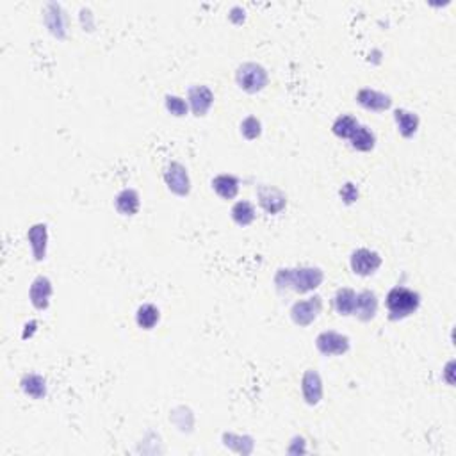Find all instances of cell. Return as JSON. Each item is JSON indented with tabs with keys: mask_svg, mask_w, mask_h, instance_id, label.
Instances as JSON below:
<instances>
[{
	"mask_svg": "<svg viewBox=\"0 0 456 456\" xmlns=\"http://www.w3.org/2000/svg\"><path fill=\"white\" fill-rule=\"evenodd\" d=\"M376 310H378V298H376L374 292L362 291L357 294L353 316L359 317L360 321L368 323V321H371V319H374Z\"/></svg>",
	"mask_w": 456,
	"mask_h": 456,
	"instance_id": "13",
	"label": "cell"
},
{
	"mask_svg": "<svg viewBox=\"0 0 456 456\" xmlns=\"http://www.w3.org/2000/svg\"><path fill=\"white\" fill-rule=\"evenodd\" d=\"M187 98H189L193 114L198 116V118L200 116H205L212 107V104H214V93L207 86H193V88H189Z\"/></svg>",
	"mask_w": 456,
	"mask_h": 456,
	"instance_id": "12",
	"label": "cell"
},
{
	"mask_svg": "<svg viewBox=\"0 0 456 456\" xmlns=\"http://www.w3.org/2000/svg\"><path fill=\"white\" fill-rule=\"evenodd\" d=\"M45 23H47L48 30L54 34L55 38L63 39L66 36V18H64L63 9L59 4H52L47 6V15H45Z\"/></svg>",
	"mask_w": 456,
	"mask_h": 456,
	"instance_id": "15",
	"label": "cell"
},
{
	"mask_svg": "<svg viewBox=\"0 0 456 456\" xmlns=\"http://www.w3.org/2000/svg\"><path fill=\"white\" fill-rule=\"evenodd\" d=\"M394 120L397 123V131L403 137H412L419 129V116L415 113H410L406 109L394 111Z\"/></svg>",
	"mask_w": 456,
	"mask_h": 456,
	"instance_id": "17",
	"label": "cell"
},
{
	"mask_svg": "<svg viewBox=\"0 0 456 456\" xmlns=\"http://www.w3.org/2000/svg\"><path fill=\"white\" fill-rule=\"evenodd\" d=\"M323 310L321 296H314L309 300L296 301L291 309V319L298 326H309L317 319Z\"/></svg>",
	"mask_w": 456,
	"mask_h": 456,
	"instance_id": "4",
	"label": "cell"
},
{
	"mask_svg": "<svg viewBox=\"0 0 456 456\" xmlns=\"http://www.w3.org/2000/svg\"><path fill=\"white\" fill-rule=\"evenodd\" d=\"M301 392L307 405L316 406L323 399V380L316 369H309L301 380Z\"/></svg>",
	"mask_w": 456,
	"mask_h": 456,
	"instance_id": "9",
	"label": "cell"
},
{
	"mask_svg": "<svg viewBox=\"0 0 456 456\" xmlns=\"http://www.w3.org/2000/svg\"><path fill=\"white\" fill-rule=\"evenodd\" d=\"M350 339L346 335L337 334V332H323V334L317 335L316 339V348L319 350V353L325 357H339L344 355L350 351Z\"/></svg>",
	"mask_w": 456,
	"mask_h": 456,
	"instance_id": "5",
	"label": "cell"
},
{
	"mask_svg": "<svg viewBox=\"0 0 456 456\" xmlns=\"http://www.w3.org/2000/svg\"><path fill=\"white\" fill-rule=\"evenodd\" d=\"M164 104H166V109H168V113L173 114V116H177V118H182V116H186L187 114L186 100H182L180 97H171V95H168Z\"/></svg>",
	"mask_w": 456,
	"mask_h": 456,
	"instance_id": "26",
	"label": "cell"
},
{
	"mask_svg": "<svg viewBox=\"0 0 456 456\" xmlns=\"http://www.w3.org/2000/svg\"><path fill=\"white\" fill-rule=\"evenodd\" d=\"M262 132V125L255 116H248V118L243 120L241 123V134L245 135L246 140H257Z\"/></svg>",
	"mask_w": 456,
	"mask_h": 456,
	"instance_id": "25",
	"label": "cell"
},
{
	"mask_svg": "<svg viewBox=\"0 0 456 456\" xmlns=\"http://www.w3.org/2000/svg\"><path fill=\"white\" fill-rule=\"evenodd\" d=\"M21 390L32 399H43L47 396V383L39 374H26L21 378Z\"/></svg>",
	"mask_w": 456,
	"mask_h": 456,
	"instance_id": "20",
	"label": "cell"
},
{
	"mask_svg": "<svg viewBox=\"0 0 456 456\" xmlns=\"http://www.w3.org/2000/svg\"><path fill=\"white\" fill-rule=\"evenodd\" d=\"M359 120L350 116V114H342V116H339L334 122L332 131H334V134L337 135V137H341V140H350L351 134L359 129Z\"/></svg>",
	"mask_w": 456,
	"mask_h": 456,
	"instance_id": "23",
	"label": "cell"
},
{
	"mask_svg": "<svg viewBox=\"0 0 456 456\" xmlns=\"http://www.w3.org/2000/svg\"><path fill=\"white\" fill-rule=\"evenodd\" d=\"M355 301H357V292L353 289H339L337 294H335V310L339 312V316H353V310H355Z\"/></svg>",
	"mask_w": 456,
	"mask_h": 456,
	"instance_id": "21",
	"label": "cell"
},
{
	"mask_svg": "<svg viewBox=\"0 0 456 456\" xmlns=\"http://www.w3.org/2000/svg\"><path fill=\"white\" fill-rule=\"evenodd\" d=\"M236 81L237 86L246 93H258V91L266 88L269 77H267L266 68L260 66V64L245 63L237 68Z\"/></svg>",
	"mask_w": 456,
	"mask_h": 456,
	"instance_id": "3",
	"label": "cell"
},
{
	"mask_svg": "<svg viewBox=\"0 0 456 456\" xmlns=\"http://www.w3.org/2000/svg\"><path fill=\"white\" fill-rule=\"evenodd\" d=\"M52 292H54L52 282L47 276H38V278L34 280L29 289V298L30 303L34 305V309L47 310L48 305H50Z\"/></svg>",
	"mask_w": 456,
	"mask_h": 456,
	"instance_id": "10",
	"label": "cell"
},
{
	"mask_svg": "<svg viewBox=\"0 0 456 456\" xmlns=\"http://www.w3.org/2000/svg\"><path fill=\"white\" fill-rule=\"evenodd\" d=\"M341 198L346 205H351L359 200V187L353 184V182H346L341 189Z\"/></svg>",
	"mask_w": 456,
	"mask_h": 456,
	"instance_id": "27",
	"label": "cell"
},
{
	"mask_svg": "<svg viewBox=\"0 0 456 456\" xmlns=\"http://www.w3.org/2000/svg\"><path fill=\"white\" fill-rule=\"evenodd\" d=\"M232 220L239 227H248L255 220V209L249 202H237L232 207Z\"/></svg>",
	"mask_w": 456,
	"mask_h": 456,
	"instance_id": "24",
	"label": "cell"
},
{
	"mask_svg": "<svg viewBox=\"0 0 456 456\" xmlns=\"http://www.w3.org/2000/svg\"><path fill=\"white\" fill-rule=\"evenodd\" d=\"M351 146L359 150V152H371L372 148L376 146V135L371 129L363 127V125H359L353 134L350 137Z\"/></svg>",
	"mask_w": 456,
	"mask_h": 456,
	"instance_id": "19",
	"label": "cell"
},
{
	"mask_svg": "<svg viewBox=\"0 0 456 456\" xmlns=\"http://www.w3.org/2000/svg\"><path fill=\"white\" fill-rule=\"evenodd\" d=\"M357 102L360 106L365 107L369 111H374V113H381V111H387L392 106V98L389 95L381 93V91H376L371 88H363L357 93Z\"/></svg>",
	"mask_w": 456,
	"mask_h": 456,
	"instance_id": "11",
	"label": "cell"
},
{
	"mask_svg": "<svg viewBox=\"0 0 456 456\" xmlns=\"http://www.w3.org/2000/svg\"><path fill=\"white\" fill-rule=\"evenodd\" d=\"M159 319H161V312L152 303L141 305L137 312H135V323L143 330H152L159 323Z\"/></svg>",
	"mask_w": 456,
	"mask_h": 456,
	"instance_id": "22",
	"label": "cell"
},
{
	"mask_svg": "<svg viewBox=\"0 0 456 456\" xmlns=\"http://www.w3.org/2000/svg\"><path fill=\"white\" fill-rule=\"evenodd\" d=\"M325 280L319 267H296V269H278L275 275V285L278 291L291 289L294 292H310L317 289Z\"/></svg>",
	"mask_w": 456,
	"mask_h": 456,
	"instance_id": "1",
	"label": "cell"
},
{
	"mask_svg": "<svg viewBox=\"0 0 456 456\" xmlns=\"http://www.w3.org/2000/svg\"><path fill=\"white\" fill-rule=\"evenodd\" d=\"M351 269L359 276H371L381 266V257L368 248L355 249L351 254Z\"/></svg>",
	"mask_w": 456,
	"mask_h": 456,
	"instance_id": "6",
	"label": "cell"
},
{
	"mask_svg": "<svg viewBox=\"0 0 456 456\" xmlns=\"http://www.w3.org/2000/svg\"><path fill=\"white\" fill-rule=\"evenodd\" d=\"M385 305H387V310L390 314V319L399 321V319H406V317L417 312V309L421 307V296L412 289L397 285V287H392L389 291Z\"/></svg>",
	"mask_w": 456,
	"mask_h": 456,
	"instance_id": "2",
	"label": "cell"
},
{
	"mask_svg": "<svg viewBox=\"0 0 456 456\" xmlns=\"http://www.w3.org/2000/svg\"><path fill=\"white\" fill-rule=\"evenodd\" d=\"M212 189L223 200L236 198L237 193H239V178L227 173L218 175V177L212 178Z\"/></svg>",
	"mask_w": 456,
	"mask_h": 456,
	"instance_id": "16",
	"label": "cell"
},
{
	"mask_svg": "<svg viewBox=\"0 0 456 456\" xmlns=\"http://www.w3.org/2000/svg\"><path fill=\"white\" fill-rule=\"evenodd\" d=\"M257 196L260 207L267 212V214H278L287 205V196L285 193L273 186H258Z\"/></svg>",
	"mask_w": 456,
	"mask_h": 456,
	"instance_id": "8",
	"label": "cell"
},
{
	"mask_svg": "<svg viewBox=\"0 0 456 456\" xmlns=\"http://www.w3.org/2000/svg\"><path fill=\"white\" fill-rule=\"evenodd\" d=\"M164 182L168 189L177 196H187L191 193L189 175L180 162H169L164 171Z\"/></svg>",
	"mask_w": 456,
	"mask_h": 456,
	"instance_id": "7",
	"label": "cell"
},
{
	"mask_svg": "<svg viewBox=\"0 0 456 456\" xmlns=\"http://www.w3.org/2000/svg\"><path fill=\"white\" fill-rule=\"evenodd\" d=\"M140 195L134 189H123L118 196H116V209L120 214L123 216H134L140 211Z\"/></svg>",
	"mask_w": 456,
	"mask_h": 456,
	"instance_id": "18",
	"label": "cell"
},
{
	"mask_svg": "<svg viewBox=\"0 0 456 456\" xmlns=\"http://www.w3.org/2000/svg\"><path fill=\"white\" fill-rule=\"evenodd\" d=\"M27 239L30 243V248H32L34 258L38 262L45 260L47 257V243H48V228L45 223H38L30 227L29 234H27Z\"/></svg>",
	"mask_w": 456,
	"mask_h": 456,
	"instance_id": "14",
	"label": "cell"
}]
</instances>
